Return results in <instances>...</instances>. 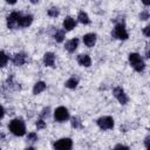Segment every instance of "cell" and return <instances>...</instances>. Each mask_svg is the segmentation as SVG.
<instances>
[{
    "label": "cell",
    "instance_id": "f546056e",
    "mask_svg": "<svg viewBox=\"0 0 150 150\" xmlns=\"http://www.w3.org/2000/svg\"><path fill=\"white\" fill-rule=\"evenodd\" d=\"M6 2L9 4V5H14V4L16 2V0H6Z\"/></svg>",
    "mask_w": 150,
    "mask_h": 150
},
{
    "label": "cell",
    "instance_id": "52a82bcc",
    "mask_svg": "<svg viewBox=\"0 0 150 150\" xmlns=\"http://www.w3.org/2000/svg\"><path fill=\"white\" fill-rule=\"evenodd\" d=\"M20 13L18 12H13L8 15L7 18V27L11 28V29H14L19 26V19H20Z\"/></svg>",
    "mask_w": 150,
    "mask_h": 150
},
{
    "label": "cell",
    "instance_id": "9c48e42d",
    "mask_svg": "<svg viewBox=\"0 0 150 150\" xmlns=\"http://www.w3.org/2000/svg\"><path fill=\"white\" fill-rule=\"evenodd\" d=\"M83 42L87 47H94V45L96 43V34L94 33H88L83 36Z\"/></svg>",
    "mask_w": 150,
    "mask_h": 150
},
{
    "label": "cell",
    "instance_id": "9a60e30c",
    "mask_svg": "<svg viewBox=\"0 0 150 150\" xmlns=\"http://www.w3.org/2000/svg\"><path fill=\"white\" fill-rule=\"evenodd\" d=\"M25 62H26V56H25V54L19 53V54H15V55H14V57H13V63H14L15 66H22Z\"/></svg>",
    "mask_w": 150,
    "mask_h": 150
},
{
    "label": "cell",
    "instance_id": "8fae6325",
    "mask_svg": "<svg viewBox=\"0 0 150 150\" xmlns=\"http://www.w3.org/2000/svg\"><path fill=\"white\" fill-rule=\"evenodd\" d=\"M43 62L48 67H54V64H55V55L53 53H46L43 55Z\"/></svg>",
    "mask_w": 150,
    "mask_h": 150
},
{
    "label": "cell",
    "instance_id": "d6986e66",
    "mask_svg": "<svg viewBox=\"0 0 150 150\" xmlns=\"http://www.w3.org/2000/svg\"><path fill=\"white\" fill-rule=\"evenodd\" d=\"M7 62H8V56L4 52L0 50V67H5Z\"/></svg>",
    "mask_w": 150,
    "mask_h": 150
},
{
    "label": "cell",
    "instance_id": "2e32d148",
    "mask_svg": "<svg viewBox=\"0 0 150 150\" xmlns=\"http://www.w3.org/2000/svg\"><path fill=\"white\" fill-rule=\"evenodd\" d=\"M45 89H46V83H45L43 81H39V82H36V83L34 84V88H33V93H34L35 95H38V94L42 93Z\"/></svg>",
    "mask_w": 150,
    "mask_h": 150
},
{
    "label": "cell",
    "instance_id": "5bb4252c",
    "mask_svg": "<svg viewBox=\"0 0 150 150\" xmlns=\"http://www.w3.org/2000/svg\"><path fill=\"white\" fill-rule=\"evenodd\" d=\"M75 26H76V22H75V20H74L73 18L67 16V18L63 20V27H64L66 30H71Z\"/></svg>",
    "mask_w": 150,
    "mask_h": 150
},
{
    "label": "cell",
    "instance_id": "d4e9b609",
    "mask_svg": "<svg viewBox=\"0 0 150 150\" xmlns=\"http://www.w3.org/2000/svg\"><path fill=\"white\" fill-rule=\"evenodd\" d=\"M45 125H46V123L43 122V120H39V121L36 122V128H38V129H43Z\"/></svg>",
    "mask_w": 150,
    "mask_h": 150
},
{
    "label": "cell",
    "instance_id": "7a4b0ae2",
    "mask_svg": "<svg viewBox=\"0 0 150 150\" xmlns=\"http://www.w3.org/2000/svg\"><path fill=\"white\" fill-rule=\"evenodd\" d=\"M129 62H130V64L132 66V68H134L136 71H143L144 68H145L144 61L142 60L141 55L137 54V53H131V54L129 55Z\"/></svg>",
    "mask_w": 150,
    "mask_h": 150
},
{
    "label": "cell",
    "instance_id": "4316f807",
    "mask_svg": "<svg viewBox=\"0 0 150 150\" xmlns=\"http://www.w3.org/2000/svg\"><path fill=\"white\" fill-rule=\"evenodd\" d=\"M121 148H122V149H129L127 145H122V144H118V145L115 146V149H121Z\"/></svg>",
    "mask_w": 150,
    "mask_h": 150
},
{
    "label": "cell",
    "instance_id": "83f0119b",
    "mask_svg": "<svg viewBox=\"0 0 150 150\" xmlns=\"http://www.w3.org/2000/svg\"><path fill=\"white\" fill-rule=\"evenodd\" d=\"M4 114H5V110H4V108H2V105H0V120L4 117Z\"/></svg>",
    "mask_w": 150,
    "mask_h": 150
},
{
    "label": "cell",
    "instance_id": "e0dca14e",
    "mask_svg": "<svg viewBox=\"0 0 150 150\" xmlns=\"http://www.w3.org/2000/svg\"><path fill=\"white\" fill-rule=\"evenodd\" d=\"M77 19H79V21H80L81 23H83V25H88V23L90 22L88 14H87L86 12H83V11L79 13V16H77Z\"/></svg>",
    "mask_w": 150,
    "mask_h": 150
},
{
    "label": "cell",
    "instance_id": "f1b7e54d",
    "mask_svg": "<svg viewBox=\"0 0 150 150\" xmlns=\"http://www.w3.org/2000/svg\"><path fill=\"white\" fill-rule=\"evenodd\" d=\"M48 111H49V108H47V109H45V110H43V112H42V116H43V117H45L46 115L48 116Z\"/></svg>",
    "mask_w": 150,
    "mask_h": 150
},
{
    "label": "cell",
    "instance_id": "4fadbf2b",
    "mask_svg": "<svg viewBox=\"0 0 150 150\" xmlns=\"http://www.w3.org/2000/svg\"><path fill=\"white\" fill-rule=\"evenodd\" d=\"M77 46H79V40H77V39H71V40L67 41V43H66L64 47H66V49H67L69 53H73V52L76 50Z\"/></svg>",
    "mask_w": 150,
    "mask_h": 150
},
{
    "label": "cell",
    "instance_id": "603a6c76",
    "mask_svg": "<svg viewBox=\"0 0 150 150\" xmlns=\"http://www.w3.org/2000/svg\"><path fill=\"white\" fill-rule=\"evenodd\" d=\"M27 139H28L29 142H35V141H38V135H36L35 132H30V134H28Z\"/></svg>",
    "mask_w": 150,
    "mask_h": 150
},
{
    "label": "cell",
    "instance_id": "44dd1931",
    "mask_svg": "<svg viewBox=\"0 0 150 150\" xmlns=\"http://www.w3.org/2000/svg\"><path fill=\"white\" fill-rule=\"evenodd\" d=\"M48 15L52 16V18H56L59 15V9L56 7H52L48 9Z\"/></svg>",
    "mask_w": 150,
    "mask_h": 150
},
{
    "label": "cell",
    "instance_id": "4dcf8cb0",
    "mask_svg": "<svg viewBox=\"0 0 150 150\" xmlns=\"http://www.w3.org/2000/svg\"><path fill=\"white\" fill-rule=\"evenodd\" d=\"M143 1V4L145 5V6H149L150 5V0H142Z\"/></svg>",
    "mask_w": 150,
    "mask_h": 150
},
{
    "label": "cell",
    "instance_id": "30bf717a",
    "mask_svg": "<svg viewBox=\"0 0 150 150\" xmlns=\"http://www.w3.org/2000/svg\"><path fill=\"white\" fill-rule=\"evenodd\" d=\"M77 62H79V64H81L83 67H89L91 64V60H90L89 55H87V54L79 55L77 56Z\"/></svg>",
    "mask_w": 150,
    "mask_h": 150
},
{
    "label": "cell",
    "instance_id": "6da1fadb",
    "mask_svg": "<svg viewBox=\"0 0 150 150\" xmlns=\"http://www.w3.org/2000/svg\"><path fill=\"white\" fill-rule=\"evenodd\" d=\"M8 127H9V130L15 136H22L26 132V127H25V123L22 122V120H19V118L12 120L9 122V125Z\"/></svg>",
    "mask_w": 150,
    "mask_h": 150
},
{
    "label": "cell",
    "instance_id": "5b68a950",
    "mask_svg": "<svg viewBox=\"0 0 150 150\" xmlns=\"http://www.w3.org/2000/svg\"><path fill=\"white\" fill-rule=\"evenodd\" d=\"M97 124H98V127L101 129L108 130V129L114 128V120L110 116H103V117H101V118L97 120Z\"/></svg>",
    "mask_w": 150,
    "mask_h": 150
},
{
    "label": "cell",
    "instance_id": "ba28073f",
    "mask_svg": "<svg viewBox=\"0 0 150 150\" xmlns=\"http://www.w3.org/2000/svg\"><path fill=\"white\" fill-rule=\"evenodd\" d=\"M112 93H114V96L117 98V101L121 104H125L128 102V96H127V94L124 93V90L121 87H116Z\"/></svg>",
    "mask_w": 150,
    "mask_h": 150
},
{
    "label": "cell",
    "instance_id": "ffe728a7",
    "mask_svg": "<svg viewBox=\"0 0 150 150\" xmlns=\"http://www.w3.org/2000/svg\"><path fill=\"white\" fill-rule=\"evenodd\" d=\"M54 38H55L56 42H62L63 39H64V32H63V30H57V32L55 33Z\"/></svg>",
    "mask_w": 150,
    "mask_h": 150
},
{
    "label": "cell",
    "instance_id": "ac0fdd59",
    "mask_svg": "<svg viewBox=\"0 0 150 150\" xmlns=\"http://www.w3.org/2000/svg\"><path fill=\"white\" fill-rule=\"evenodd\" d=\"M79 84V80L75 79V77H70L66 81V87L67 88H70V89H75Z\"/></svg>",
    "mask_w": 150,
    "mask_h": 150
},
{
    "label": "cell",
    "instance_id": "cb8c5ba5",
    "mask_svg": "<svg viewBox=\"0 0 150 150\" xmlns=\"http://www.w3.org/2000/svg\"><path fill=\"white\" fill-rule=\"evenodd\" d=\"M139 19H141V20H148V19H149V13H148V11L142 12V13L139 14Z\"/></svg>",
    "mask_w": 150,
    "mask_h": 150
},
{
    "label": "cell",
    "instance_id": "3957f363",
    "mask_svg": "<svg viewBox=\"0 0 150 150\" xmlns=\"http://www.w3.org/2000/svg\"><path fill=\"white\" fill-rule=\"evenodd\" d=\"M112 36L116 38V39H120V40H127L128 39V33L125 30V27L122 25V23H117L112 30Z\"/></svg>",
    "mask_w": 150,
    "mask_h": 150
},
{
    "label": "cell",
    "instance_id": "7c38bea8",
    "mask_svg": "<svg viewBox=\"0 0 150 150\" xmlns=\"http://www.w3.org/2000/svg\"><path fill=\"white\" fill-rule=\"evenodd\" d=\"M33 21V16L30 14L25 15V16H20L19 19V26L20 27H28Z\"/></svg>",
    "mask_w": 150,
    "mask_h": 150
},
{
    "label": "cell",
    "instance_id": "1f68e13d",
    "mask_svg": "<svg viewBox=\"0 0 150 150\" xmlns=\"http://www.w3.org/2000/svg\"><path fill=\"white\" fill-rule=\"evenodd\" d=\"M145 146H146V148L149 146V136L145 138Z\"/></svg>",
    "mask_w": 150,
    "mask_h": 150
},
{
    "label": "cell",
    "instance_id": "d6a6232c",
    "mask_svg": "<svg viewBox=\"0 0 150 150\" xmlns=\"http://www.w3.org/2000/svg\"><path fill=\"white\" fill-rule=\"evenodd\" d=\"M39 1H40V0H30V2H32V4H38Z\"/></svg>",
    "mask_w": 150,
    "mask_h": 150
},
{
    "label": "cell",
    "instance_id": "8992f818",
    "mask_svg": "<svg viewBox=\"0 0 150 150\" xmlns=\"http://www.w3.org/2000/svg\"><path fill=\"white\" fill-rule=\"evenodd\" d=\"M73 146V141L70 138H61L54 143V148L57 150H69Z\"/></svg>",
    "mask_w": 150,
    "mask_h": 150
},
{
    "label": "cell",
    "instance_id": "7402d4cb",
    "mask_svg": "<svg viewBox=\"0 0 150 150\" xmlns=\"http://www.w3.org/2000/svg\"><path fill=\"white\" fill-rule=\"evenodd\" d=\"M71 125H73L74 128H80V127H81L80 120H79L77 117H73V118H71Z\"/></svg>",
    "mask_w": 150,
    "mask_h": 150
},
{
    "label": "cell",
    "instance_id": "277c9868",
    "mask_svg": "<svg viewBox=\"0 0 150 150\" xmlns=\"http://www.w3.org/2000/svg\"><path fill=\"white\" fill-rule=\"evenodd\" d=\"M54 117H55V120L59 121V122H63V121L68 120V118H69L68 109L64 108V107H59V108H56L55 111H54Z\"/></svg>",
    "mask_w": 150,
    "mask_h": 150
},
{
    "label": "cell",
    "instance_id": "484cf974",
    "mask_svg": "<svg viewBox=\"0 0 150 150\" xmlns=\"http://www.w3.org/2000/svg\"><path fill=\"white\" fill-rule=\"evenodd\" d=\"M149 29H150V26H146L144 29H143V33L145 36H149Z\"/></svg>",
    "mask_w": 150,
    "mask_h": 150
}]
</instances>
